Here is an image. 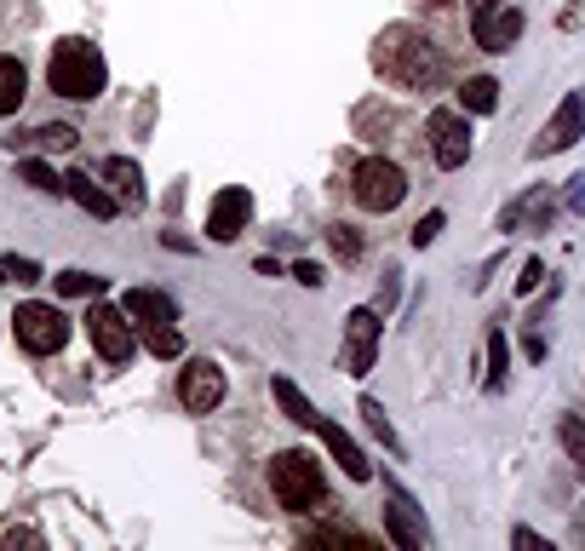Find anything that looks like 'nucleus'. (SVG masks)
Wrapping results in <instances>:
<instances>
[{"label": "nucleus", "instance_id": "f257e3e1", "mask_svg": "<svg viewBox=\"0 0 585 551\" xmlns=\"http://www.w3.org/2000/svg\"><path fill=\"white\" fill-rule=\"evenodd\" d=\"M373 69H379L391 87H402V92H436V87L447 81L442 47L431 41L425 29H413V23H391L385 34H379Z\"/></svg>", "mask_w": 585, "mask_h": 551}, {"label": "nucleus", "instance_id": "f03ea898", "mask_svg": "<svg viewBox=\"0 0 585 551\" xmlns=\"http://www.w3.org/2000/svg\"><path fill=\"white\" fill-rule=\"evenodd\" d=\"M270 494H275V505H288V511H322L327 505V477H322L316 454H304V448L275 454L270 460Z\"/></svg>", "mask_w": 585, "mask_h": 551}, {"label": "nucleus", "instance_id": "7ed1b4c3", "mask_svg": "<svg viewBox=\"0 0 585 551\" xmlns=\"http://www.w3.org/2000/svg\"><path fill=\"white\" fill-rule=\"evenodd\" d=\"M103 52L92 41H58L52 47V63H47V87L58 98H75V103H92L103 92Z\"/></svg>", "mask_w": 585, "mask_h": 551}, {"label": "nucleus", "instance_id": "20e7f679", "mask_svg": "<svg viewBox=\"0 0 585 551\" xmlns=\"http://www.w3.org/2000/svg\"><path fill=\"white\" fill-rule=\"evenodd\" d=\"M351 190H356V201L367 207V213H396V207L407 201V172L396 161H385V156H367L356 167Z\"/></svg>", "mask_w": 585, "mask_h": 551}, {"label": "nucleus", "instance_id": "39448f33", "mask_svg": "<svg viewBox=\"0 0 585 551\" xmlns=\"http://www.w3.org/2000/svg\"><path fill=\"white\" fill-rule=\"evenodd\" d=\"M379 339H385V317H379V304H356L351 317H344V373L367 379L373 357H379Z\"/></svg>", "mask_w": 585, "mask_h": 551}, {"label": "nucleus", "instance_id": "423d86ee", "mask_svg": "<svg viewBox=\"0 0 585 551\" xmlns=\"http://www.w3.org/2000/svg\"><path fill=\"white\" fill-rule=\"evenodd\" d=\"M12 328H18V344H23V351H34V357H52V351H63V344H69L63 310H52V304H41V299L18 304Z\"/></svg>", "mask_w": 585, "mask_h": 551}, {"label": "nucleus", "instance_id": "0eeeda50", "mask_svg": "<svg viewBox=\"0 0 585 551\" xmlns=\"http://www.w3.org/2000/svg\"><path fill=\"white\" fill-rule=\"evenodd\" d=\"M471 34L482 52H511L523 41V12L505 7V0H471Z\"/></svg>", "mask_w": 585, "mask_h": 551}, {"label": "nucleus", "instance_id": "6e6552de", "mask_svg": "<svg viewBox=\"0 0 585 551\" xmlns=\"http://www.w3.org/2000/svg\"><path fill=\"white\" fill-rule=\"evenodd\" d=\"M579 132H585V92H568V98L557 103V116H551V121L534 132L528 156H534V161L563 156V150H574V144H579Z\"/></svg>", "mask_w": 585, "mask_h": 551}, {"label": "nucleus", "instance_id": "1a4fd4ad", "mask_svg": "<svg viewBox=\"0 0 585 551\" xmlns=\"http://www.w3.org/2000/svg\"><path fill=\"white\" fill-rule=\"evenodd\" d=\"M87 333H92L98 357L110 362V368L132 362V322H127V310H115V304H92V310H87Z\"/></svg>", "mask_w": 585, "mask_h": 551}, {"label": "nucleus", "instance_id": "9d476101", "mask_svg": "<svg viewBox=\"0 0 585 551\" xmlns=\"http://www.w3.org/2000/svg\"><path fill=\"white\" fill-rule=\"evenodd\" d=\"M385 529H391V540L402 545V551H420V545H431V529H425V517H420V505H413V494L402 489V482H391L385 477Z\"/></svg>", "mask_w": 585, "mask_h": 551}, {"label": "nucleus", "instance_id": "9b49d317", "mask_svg": "<svg viewBox=\"0 0 585 551\" xmlns=\"http://www.w3.org/2000/svg\"><path fill=\"white\" fill-rule=\"evenodd\" d=\"M431 156H436V167H465L471 161V127H465V116L460 110H431Z\"/></svg>", "mask_w": 585, "mask_h": 551}, {"label": "nucleus", "instance_id": "f8f14e48", "mask_svg": "<svg viewBox=\"0 0 585 551\" xmlns=\"http://www.w3.org/2000/svg\"><path fill=\"white\" fill-rule=\"evenodd\" d=\"M557 207H563V190H551V184H534L528 196H516L505 213H500V230H516L523 224L528 236L551 230V219H557Z\"/></svg>", "mask_w": 585, "mask_h": 551}, {"label": "nucleus", "instance_id": "ddd939ff", "mask_svg": "<svg viewBox=\"0 0 585 551\" xmlns=\"http://www.w3.org/2000/svg\"><path fill=\"white\" fill-rule=\"evenodd\" d=\"M248 219H253V196L241 184H230V190L213 196V207H206V236H213V241H235L241 230H248Z\"/></svg>", "mask_w": 585, "mask_h": 551}, {"label": "nucleus", "instance_id": "4468645a", "mask_svg": "<svg viewBox=\"0 0 585 551\" xmlns=\"http://www.w3.org/2000/svg\"><path fill=\"white\" fill-rule=\"evenodd\" d=\"M179 402H184L190 413H213V408L224 402V368L190 362V368L179 373Z\"/></svg>", "mask_w": 585, "mask_h": 551}, {"label": "nucleus", "instance_id": "2eb2a0df", "mask_svg": "<svg viewBox=\"0 0 585 551\" xmlns=\"http://www.w3.org/2000/svg\"><path fill=\"white\" fill-rule=\"evenodd\" d=\"M316 437L327 442V454L344 465V477H351V482H367V477H373V465H367V454L356 448V437H351V431H339L333 420H322V425H316Z\"/></svg>", "mask_w": 585, "mask_h": 551}, {"label": "nucleus", "instance_id": "dca6fc26", "mask_svg": "<svg viewBox=\"0 0 585 551\" xmlns=\"http://www.w3.org/2000/svg\"><path fill=\"white\" fill-rule=\"evenodd\" d=\"M103 179H110V190H115L121 207H144V172H138V161L103 156Z\"/></svg>", "mask_w": 585, "mask_h": 551}, {"label": "nucleus", "instance_id": "f3484780", "mask_svg": "<svg viewBox=\"0 0 585 551\" xmlns=\"http://www.w3.org/2000/svg\"><path fill=\"white\" fill-rule=\"evenodd\" d=\"M270 397H275V408H282L293 425H304V431H316V425H322V413L310 408V397H304V391L293 385L288 373H275V379H270Z\"/></svg>", "mask_w": 585, "mask_h": 551}, {"label": "nucleus", "instance_id": "a211bd4d", "mask_svg": "<svg viewBox=\"0 0 585 551\" xmlns=\"http://www.w3.org/2000/svg\"><path fill=\"white\" fill-rule=\"evenodd\" d=\"M63 196H75L92 219H110L115 207H121V201H115V190H103L98 179H87V172H63Z\"/></svg>", "mask_w": 585, "mask_h": 551}, {"label": "nucleus", "instance_id": "6ab92c4d", "mask_svg": "<svg viewBox=\"0 0 585 551\" xmlns=\"http://www.w3.org/2000/svg\"><path fill=\"white\" fill-rule=\"evenodd\" d=\"M127 317H138V322H179V304H172L167 293H155V288H132L127 293Z\"/></svg>", "mask_w": 585, "mask_h": 551}, {"label": "nucleus", "instance_id": "aec40b11", "mask_svg": "<svg viewBox=\"0 0 585 551\" xmlns=\"http://www.w3.org/2000/svg\"><path fill=\"white\" fill-rule=\"evenodd\" d=\"M460 103L471 116H494L500 110V81L494 76H471L465 87H460Z\"/></svg>", "mask_w": 585, "mask_h": 551}, {"label": "nucleus", "instance_id": "412c9836", "mask_svg": "<svg viewBox=\"0 0 585 551\" xmlns=\"http://www.w3.org/2000/svg\"><path fill=\"white\" fill-rule=\"evenodd\" d=\"M29 92V76H23V63L18 58H0V116H12L18 103Z\"/></svg>", "mask_w": 585, "mask_h": 551}, {"label": "nucleus", "instance_id": "4be33fe9", "mask_svg": "<svg viewBox=\"0 0 585 551\" xmlns=\"http://www.w3.org/2000/svg\"><path fill=\"white\" fill-rule=\"evenodd\" d=\"M362 420H367V431L379 437V442H385L391 448V454L402 460V437L391 431V413H385V402H373V397H362Z\"/></svg>", "mask_w": 585, "mask_h": 551}, {"label": "nucleus", "instance_id": "5701e85b", "mask_svg": "<svg viewBox=\"0 0 585 551\" xmlns=\"http://www.w3.org/2000/svg\"><path fill=\"white\" fill-rule=\"evenodd\" d=\"M144 344H150V351L155 357H184V333L179 328H172V322H144Z\"/></svg>", "mask_w": 585, "mask_h": 551}, {"label": "nucleus", "instance_id": "b1692460", "mask_svg": "<svg viewBox=\"0 0 585 551\" xmlns=\"http://www.w3.org/2000/svg\"><path fill=\"white\" fill-rule=\"evenodd\" d=\"M52 282H58L63 299H98L103 293V276H92V270H63V276H52Z\"/></svg>", "mask_w": 585, "mask_h": 551}, {"label": "nucleus", "instance_id": "393cba45", "mask_svg": "<svg viewBox=\"0 0 585 551\" xmlns=\"http://www.w3.org/2000/svg\"><path fill=\"white\" fill-rule=\"evenodd\" d=\"M511 379V351H505V333L488 328V391H505Z\"/></svg>", "mask_w": 585, "mask_h": 551}, {"label": "nucleus", "instance_id": "a878e982", "mask_svg": "<svg viewBox=\"0 0 585 551\" xmlns=\"http://www.w3.org/2000/svg\"><path fill=\"white\" fill-rule=\"evenodd\" d=\"M557 437H563V448H568V460H574V471L585 477V420H579V413H563V425H557Z\"/></svg>", "mask_w": 585, "mask_h": 551}, {"label": "nucleus", "instance_id": "bb28decb", "mask_svg": "<svg viewBox=\"0 0 585 551\" xmlns=\"http://www.w3.org/2000/svg\"><path fill=\"white\" fill-rule=\"evenodd\" d=\"M18 179H23V184H34V190H47V196H58V190H63V172H52L47 161H23V167H18Z\"/></svg>", "mask_w": 585, "mask_h": 551}, {"label": "nucleus", "instance_id": "cd10ccee", "mask_svg": "<svg viewBox=\"0 0 585 551\" xmlns=\"http://www.w3.org/2000/svg\"><path fill=\"white\" fill-rule=\"evenodd\" d=\"M327 248H333L344 264H351V259H362V236H356L351 224H333V230H327Z\"/></svg>", "mask_w": 585, "mask_h": 551}, {"label": "nucleus", "instance_id": "c85d7f7f", "mask_svg": "<svg viewBox=\"0 0 585 551\" xmlns=\"http://www.w3.org/2000/svg\"><path fill=\"white\" fill-rule=\"evenodd\" d=\"M34 144H47V150H75L81 132L69 127V121H63V127H41V132H34Z\"/></svg>", "mask_w": 585, "mask_h": 551}, {"label": "nucleus", "instance_id": "c756f323", "mask_svg": "<svg viewBox=\"0 0 585 551\" xmlns=\"http://www.w3.org/2000/svg\"><path fill=\"white\" fill-rule=\"evenodd\" d=\"M447 230V213H436V207H431V213L420 219V224H413V248H431V241Z\"/></svg>", "mask_w": 585, "mask_h": 551}, {"label": "nucleus", "instance_id": "7c9ffc66", "mask_svg": "<svg viewBox=\"0 0 585 551\" xmlns=\"http://www.w3.org/2000/svg\"><path fill=\"white\" fill-rule=\"evenodd\" d=\"M310 545H373V540L356 534V529H316V534H310Z\"/></svg>", "mask_w": 585, "mask_h": 551}, {"label": "nucleus", "instance_id": "2f4dec72", "mask_svg": "<svg viewBox=\"0 0 585 551\" xmlns=\"http://www.w3.org/2000/svg\"><path fill=\"white\" fill-rule=\"evenodd\" d=\"M0 270H7V276H18V282H34V276H41V264H34V259H7V264H0Z\"/></svg>", "mask_w": 585, "mask_h": 551}, {"label": "nucleus", "instance_id": "473e14b6", "mask_svg": "<svg viewBox=\"0 0 585 551\" xmlns=\"http://www.w3.org/2000/svg\"><path fill=\"white\" fill-rule=\"evenodd\" d=\"M539 276H545V264H539V259H528V264H523V276H516V293H534V288H539Z\"/></svg>", "mask_w": 585, "mask_h": 551}, {"label": "nucleus", "instance_id": "72a5a7b5", "mask_svg": "<svg viewBox=\"0 0 585 551\" xmlns=\"http://www.w3.org/2000/svg\"><path fill=\"white\" fill-rule=\"evenodd\" d=\"M293 276H299L304 288H322V282H327V276H322V264H310V259H299V264H293Z\"/></svg>", "mask_w": 585, "mask_h": 551}, {"label": "nucleus", "instance_id": "f704fd0d", "mask_svg": "<svg viewBox=\"0 0 585 551\" xmlns=\"http://www.w3.org/2000/svg\"><path fill=\"white\" fill-rule=\"evenodd\" d=\"M396 293H402L396 270H385V282H379V310H391V304H396Z\"/></svg>", "mask_w": 585, "mask_h": 551}, {"label": "nucleus", "instance_id": "c9c22d12", "mask_svg": "<svg viewBox=\"0 0 585 551\" xmlns=\"http://www.w3.org/2000/svg\"><path fill=\"white\" fill-rule=\"evenodd\" d=\"M563 201L574 207V213H585V179H568V190H563Z\"/></svg>", "mask_w": 585, "mask_h": 551}, {"label": "nucleus", "instance_id": "e433bc0d", "mask_svg": "<svg viewBox=\"0 0 585 551\" xmlns=\"http://www.w3.org/2000/svg\"><path fill=\"white\" fill-rule=\"evenodd\" d=\"M511 540H516V545H534V551H551V540H545V534H534V529H516Z\"/></svg>", "mask_w": 585, "mask_h": 551}]
</instances>
